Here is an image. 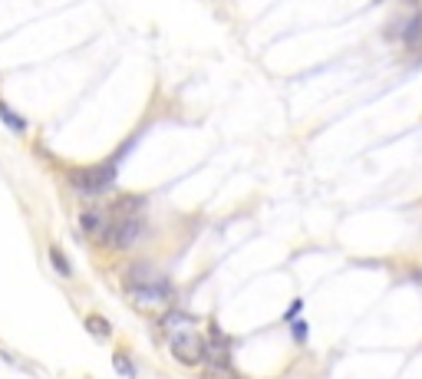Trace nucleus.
Here are the masks:
<instances>
[{
    "mask_svg": "<svg viewBox=\"0 0 422 379\" xmlns=\"http://www.w3.org/2000/svg\"><path fill=\"white\" fill-rule=\"evenodd\" d=\"M129 300L142 314H152V310L169 314V310H175V287L169 281H159L152 287H136V291H129Z\"/></svg>",
    "mask_w": 422,
    "mask_h": 379,
    "instance_id": "obj_2",
    "label": "nucleus"
},
{
    "mask_svg": "<svg viewBox=\"0 0 422 379\" xmlns=\"http://www.w3.org/2000/svg\"><path fill=\"white\" fill-rule=\"evenodd\" d=\"M0 119H4V126H7V129H13V132H23V129H27L23 116H20V112H13L7 102H0Z\"/></svg>",
    "mask_w": 422,
    "mask_h": 379,
    "instance_id": "obj_9",
    "label": "nucleus"
},
{
    "mask_svg": "<svg viewBox=\"0 0 422 379\" xmlns=\"http://www.w3.org/2000/svg\"><path fill=\"white\" fill-rule=\"evenodd\" d=\"M402 44L409 46V50H416V53H422V13H416V17L406 23V30H402Z\"/></svg>",
    "mask_w": 422,
    "mask_h": 379,
    "instance_id": "obj_8",
    "label": "nucleus"
},
{
    "mask_svg": "<svg viewBox=\"0 0 422 379\" xmlns=\"http://www.w3.org/2000/svg\"><path fill=\"white\" fill-rule=\"evenodd\" d=\"M165 333H169V350H172V357L182 363V366H198V363H205V336L198 330L195 317L182 314V310H169L162 320Z\"/></svg>",
    "mask_w": 422,
    "mask_h": 379,
    "instance_id": "obj_1",
    "label": "nucleus"
},
{
    "mask_svg": "<svg viewBox=\"0 0 422 379\" xmlns=\"http://www.w3.org/2000/svg\"><path fill=\"white\" fill-rule=\"evenodd\" d=\"M50 264L56 267V274H60V277H70V274H73L70 260L63 258V251H60V248H50Z\"/></svg>",
    "mask_w": 422,
    "mask_h": 379,
    "instance_id": "obj_12",
    "label": "nucleus"
},
{
    "mask_svg": "<svg viewBox=\"0 0 422 379\" xmlns=\"http://www.w3.org/2000/svg\"><path fill=\"white\" fill-rule=\"evenodd\" d=\"M301 307H303V300H294V303H291V310H287V320L301 314Z\"/></svg>",
    "mask_w": 422,
    "mask_h": 379,
    "instance_id": "obj_15",
    "label": "nucleus"
},
{
    "mask_svg": "<svg viewBox=\"0 0 422 379\" xmlns=\"http://www.w3.org/2000/svg\"><path fill=\"white\" fill-rule=\"evenodd\" d=\"M116 369H119L122 376H136V369H132L129 357H119V353H116Z\"/></svg>",
    "mask_w": 422,
    "mask_h": 379,
    "instance_id": "obj_13",
    "label": "nucleus"
},
{
    "mask_svg": "<svg viewBox=\"0 0 422 379\" xmlns=\"http://www.w3.org/2000/svg\"><path fill=\"white\" fill-rule=\"evenodd\" d=\"M116 162L119 159H109L106 165H99V168H93V172H76L73 175V182L83 188V192H103V188H109L112 185V172H116Z\"/></svg>",
    "mask_w": 422,
    "mask_h": 379,
    "instance_id": "obj_4",
    "label": "nucleus"
},
{
    "mask_svg": "<svg viewBox=\"0 0 422 379\" xmlns=\"http://www.w3.org/2000/svg\"><path fill=\"white\" fill-rule=\"evenodd\" d=\"M294 340H307V324H297V326H294Z\"/></svg>",
    "mask_w": 422,
    "mask_h": 379,
    "instance_id": "obj_14",
    "label": "nucleus"
},
{
    "mask_svg": "<svg viewBox=\"0 0 422 379\" xmlns=\"http://www.w3.org/2000/svg\"><path fill=\"white\" fill-rule=\"evenodd\" d=\"M159 271L152 267V264H132L129 271H126V291H136V287H152V284H159Z\"/></svg>",
    "mask_w": 422,
    "mask_h": 379,
    "instance_id": "obj_6",
    "label": "nucleus"
},
{
    "mask_svg": "<svg viewBox=\"0 0 422 379\" xmlns=\"http://www.w3.org/2000/svg\"><path fill=\"white\" fill-rule=\"evenodd\" d=\"M86 330H89V333H96L99 340H109V333H112L109 320H106V317H99V314H89L86 317Z\"/></svg>",
    "mask_w": 422,
    "mask_h": 379,
    "instance_id": "obj_10",
    "label": "nucleus"
},
{
    "mask_svg": "<svg viewBox=\"0 0 422 379\" xmlns=\"http://www.w3.org/2000/svg\"><path fill=\"white\" fill-rule=\"evenodd\" d=\"M205 363H211V366H228V340L225 336H211V343L205 347Z\"/></svg>",
    "mask_w": 422,
    "mask_h": 379,
    "instance_id": "obj_7",
    "label": "nucleus"
},
{
    "mask_svg": "<svg viewBox=\"0 0 422 379\" xmlns=\"http://www.w3.org/2000/svg\"><path fill=\"white\" fill-rule=\"evenodd\" d=\"M79 225H83V231H86L89 238H96V241H106V231H109V221L106 211H99V208H86L83 215H79Z\"/></svg>",
    "mask_w": 422,
    "mask_h": 379,
    "instance_id": "obj_5",
    "label": "nucleus"
},
{
    "mask_svg": "<svg viewBox=\"0 0 422 379\" xmlns=\"http://www.w3.org/2000/svg\"><path fill=\"white\" fill-rule=\"evenodd\" d=\"M202 379H241V376L231 369V363H228V366H211V363H208V366L202 369Z\"/></svg>",
    "mask_w": 422,
    "mask_h": 379,
    "instance_id": "obj_11",
    "label": "nucleus"
},
{
    "mask_svg": "<svg viewBox=\"0 0 422 379\" xmlns=\"http://www.w3.org/2000/svg\"><path fill=\"white\" fill-rule=\"evenodd\" d=\"M142 234V218L132 215V218H112V225L106 231V244L112 251H126L136 244V238Z\"/></svg>",
    "mask_w": 422,
    "mask_h": 379,
    "instance_id": "obj_3",
    "label": "nucleus"
}]
</instances>
